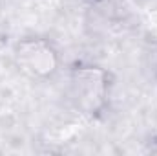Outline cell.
<instances>
[{
    "instance_id": "6da1fadb",
    "label": "cell",
    "mask_w": 157,
    "mask_h": 156,
    "mask_svg": "<svg viewBox=\"0 0 157 156\" xmlns=\"http://www.w3.org/2000/svg\"><path fill=\"white\" fill-rule=\"evenodd\" d=\"M113 79L99 64H75L70 70V99L80 114L88 117L101 116L110 101Z\"/></svg>"
},
{
    "instance_id": "7a4b0ae2",
    "label": "cell",
    "mask_w": 157,
    "mask_h": 156,
    "mask_svg": "<svg viewBox=\"0 0 157 156\" xmlns=\"http://www.w3.org/2000/svg\"><path fill=\"white\" fill-rule=\"evenodd\" d=\"M15 66L31 81H48L60 68V55L53 42L44 37L20 39L13 48Z\"/></svg>"
}]
</instances>
